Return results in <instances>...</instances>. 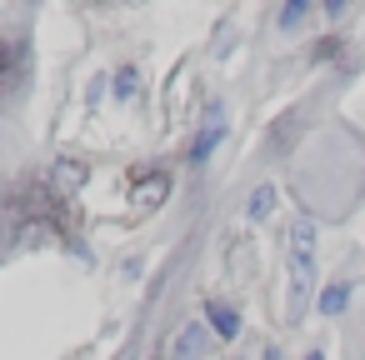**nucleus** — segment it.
I'll return each mask as SVG.
<instances>
[{"label":"nucleus","instance_id":"obj_1","mask_svg":"<svg viewBox=\"0 0 365 360\" xmlns=\"http://www.w3.org/2000/svg\"><path fill=\"white\" fill-rule=\"evenodd\" d=\"M285 260H290V305L305 310L310 290H315V220H295L290 240H285Z\"/></svg>","mask_w":365,"mask_h":360},{"label":"nucleus","instance_id":"obj_2","mask_svg":"<svg viewBox=\"0 0 365 360\" xmlns=\"http://www.w3.org/2000/svg\"><path fill=\"white\" fill-rule=\"evenodd\" d=\"M225 130H230L225 106H220V101H210V106H205V115H200V130H195V140H190V165H195V170L215 155V145L225 140Z\"/></svg>","mask_w":365,"mask_h":360},{"label":"nucleus","instance_id":"obj_3","mask_svg":"<svg viewBox=\"0 0 365 360\" xmlns=\"http://www.w3.org/2000/svg\"><path fill=\"white\" fill-rule=\"evenodd\" d=\"M210 325L205 320H185L175 335H170V360H205L210 355Z\"/></svg>","mask_w":365,"mask_h":360},{"label":"nucleus","instance_id":"obj_4","mask_svg":"<svg viewBox=\"0 0 365 360\" xmlns=\"http://www.w3.org/2000/svg\"><path fill=\"white\" fill-rule=\"evenodd\" d=\"M205 325H210V335L215 340H240V310L235 305H225V300H205Z\"/></svg>","mask_w":365,"mask_h":360},{"label":"nucleus","instance_id":"obj_5","mask_svg":"<svg viewBox=\"0 0 365 360\" xmlns=\"http://www.w3.org/2000/svg\"><path fill=\"white\" fill-rule=\"evenodd\" d=\"M345 305H350V280H335L320 290V315H345Z\"/></svg>","mask_w":365,"mask_h":360},{"label":"nucleus","instance_id":"obj_6","mask_svg":"<svg viewBox=\"0 0 365 360\" xmlns=\"http://www.w3.org/2000/svg\"><path fill=\"white\" fill-rule=\"evenodd\" d=\"M135 91H140V71H135V66H120V71H115V86H110V96H115V101H130Z\"/></svg>","mask_w":365,"mask_h":360},{"label":"nucleus","instance_id":"obj_7","mask_svg":"<svg viewBox=\"0 0 365 360\" xmlns=\"http://www.w3.org/2000/svg\"><path fill=\"white\" fill-rule=\"evenodd\" d=\"M270 210H275V185H255V195H250L245 215H250V220H265Z\"/></svg>","mask_w":365,"mask_h":360},{"label":"nucleus","instance_id":"obj_8","mask_svg":"<svg viewBox=\"0 0 365 360\" xmlns=\"http://www.w3.org/2000/svg\"><path fill=\"white\" fill-rule=\"evenodd\" d=\"M305 16H310V0H290V6H280V16H275V21H280V31H295Z\"/></svg>","mask_w":365,"mask_h":360},{"label":"nucleus","instance_id":"obj_9","mask_svg":"<svg viewBox=\"0 0 365 360\" xmlns=\"http://www.w3.org/2000/svg\"><path fill=\"white\" fill-rule=\"evenodd\" d=\"M260 360H280V350H275V345H270V350H265V355H260Z\"/></svg>","mask_w":365,"mask_h":360},{"label":"nucleus","instance_id":"obj_10","mask_svg":"<svg viewBox=\"0 0 365 360\" xmlns=\"http://www.w3.org/2000/svg\"><path fill=\"white\" fill-rule=\"evenodd\" d=\"M305 360H325V355H320V350H310V355H305Z\"/></svg>","mask_w":365,"mask_h":360}]
</instances>
